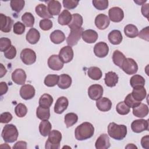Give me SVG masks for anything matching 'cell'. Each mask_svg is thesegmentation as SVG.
<instances>
[{"mask_svg": "<svg viewBox=\"0 0 149 149\" xmlns=\"http://www.w3.org/2000/svg\"><path fill=\"white\" fill-rule=\"evenodd\" d=\"M94 133L93 125L87 122H85L79 125L75 129L74 136L76 140L79 141L85 140L91 138Z\"/></svg>", "mask_w": 149, "mask_h": 149, "instance_id": "cell-1", "label": "cell"}, {"mask_svg": "<svg viewBox=\"0 0 149 149\" xmlns=\"http://www.w3.org/2000/svg\"><path fill=\"white\" fill-rule=\"evenodd\" d=\"M108 134L115 140H122L127 134V127L124 125L111 122L108 126Z\"/></svg>", "mask_w": 149, "mask_h": 149, "instance_id": "cell-2", "label": "cell"}, {"mask_svg": "<svg viewBox=\"0 0 149 149\" xmlns=\"http://www.w3.org/2000/svg\"><path fill=\"white\" fill-rule=\"evenodd\" d=\"M19 132L16 126L13 124L6 125L2 131L1 136L6 143H13L17 140Z\"/></svg>", "mask_w": 149, "mask_h": 149, "instance_id": "cell-3", "label": "cell"}, {"mask_svg": "<svg viewBox=\"0 0 149 149\" xmlns=\"http://www.w3.org/2000/svg\"><path fill=\"white\" fill-rule=\"evenodd\" d=\"M62 140V134L57 130L50 132L48 137L45 142L46 149H58L60 147V143Z\"/></svg>", "mask_w": 149, "mask_h": 149, "instance_id": "cell-4", "label": "cell"}, {"mask_svg": "<svg viewBox=\"0 0 149 149\" xmlns=\"http://www.w3.org/2000/svg\"><path fill=\"white\" fill-rule=\"evenodd\" d=\"M120 68L126 74L131 75L136 73L138 70V65L133 59L127 58L125 59Z\"/></svg>", "mask_w": 149, "mask_h": 149, "instance_id": "cell-5", "label": "cell"}, {"mask_svg": "<svg viewBox=\"0 0 149 149\" xmlns=\"http://www.w3.org/2000/svg\"><path fill=\"white\" fill-rule=\"evenodd\" d=\"M36 52L30 48H24L20 53V58L22 62L27 65H32L36 61Z\"/></svg>", "mask_w": 149, "mask_h": 149, "instance_id": "cell-6", "label": "cell"}, {"mask_svg": "<svg viewBox=\"0 0 149 149\" xmlns=\"http://www.w3.org/2000/svg\"><path fill=\"white\" fill-rule=\"evenodd\" d=\"M83 31V29L82 27L71 30L70 33L66 39V42L68 45L70 47L76 45L77 44L78 41L80 40Z\"/></svg>", "mask_w": 149, "mask_h": 149, "instance_id": "cell-7", "label": "cell"}, {"mask_svg": "<svg viewBox=\"0 0 149 149\" xmlns=\"http://www.w3.org/2000/svg\"><path fill=\"white\" fill-rule=\"evenodd\" d=\"M103 87L102 86L95 84L90 86L88 88V95L90 99L97 101L101 98L103 95Z\"/></svg>", "mask_w": 149, "mask_h": 149, "instance_id": "cell-8", "label": "cell"}, {"mask_svg": "<svg viewBox=\"0 0 149 149\" xmlns=\"http://www.w3.org/2000/svg\"><path fill=\"white\" fill-rule=\"evenodd\" d=\"M131 129L133 132L139 133L145 130H148V120L141 119H136L131 123Z\"/></svg>", "mask_w": 149, "mask_h": 149, "instance_id": "cell-9", "label": "cell"}, {"mask_svg": "<svg viewBox=\"0 0 149 149\" xmlns=\"http://www.w3.org/2000/svg\"><path fill=\"white\" fill-rule=\"evenodd\" d=\"M108 16L109 20L113 22L118 23L123 20L124 17V12L120 8L115 6L109 9Z\"/></svg>", "mask_w": 149, "mask_h": 149, "instance_id": "cell-10", "label": "cell"}, {"mask_svg": "<svg viewBox=\"0 0 149 149\" xmlns=\"http://www.w3.org/2000/svg\"><path fill=\"white\" fill-rule=\"evenodd\" d=\"M59 57L61 60L65 63L70 62L73 58V51L72 47L69 45L62 48L59 53Z\"/></svg>", "mask_w": 149, "mask_h": 149, "instance_id": "cell-11", "label": "cell"}, {"mask_svg": "<svg viewBox=\"0 0 149 149\" xmlns=\"http://www.w3.org/2000/svg\"><path fill=\"white\" fill-rule=\"evenodd\" d=\"M36 93L34 87L30 84H24L20 89V95L21 97L25 100H28L33 98Z\"/></svg>", "mask_w": 149, "mask_h": 149, "instance_id": "cell-12", "label": "cell"}, {"mask_svg": "<svg viewBox=\"0 0 149 149\" xmlns=\"http://www.w3.org/2000/svg\"><path fill=\"white\" fill-rule=\"evenodd\" d=\"M109 47L105 42H99L94 47V53L98 58H104L108 54Z\"/></svg>", "mask_w": 149, "mask_h": 149, "instance_id": "cell-13", "label": "cell"}, {"mask_svg": "<svg viewBox=\"0 0 149 149\" xmlns=\"http://www.w3.org/2000/svg\"><path fill=\"white\" fill-rule=\"evenodd\" d=\"M26 74L22 69H16L12 73V79L18 85H24L26 80Z\"/></svg>", "mask_w": 149, "mask_h": 149, "instance_id": "cell-14", "label": "cell"}, {"mask_svg": "<svg viewBox=\"0 0 149 149\" xmlns=\"http://www.w3.org/2000/svg\"><path fill=\"white\" fill-rule=\"evenodd\" d=\"M13 25L12 19L5 15L0 14V30L4 33H9L11 31Z\"/></svg>", "mask_w": 149, "mask_h": 149, "instance_id": "cell-15", "label": "cell"}, {"mask_svg": "<svg viewBox=\"0 0 149 149\" xmlns=\"http://www.w3.org/2000/svg\"><path fill=\"white\" fill-rule=\"evenodd\" d=\"M63 62L58 55H52L48 59V67L53 70H59L63 67Z\"/></svg>", "mask_w": 149, "mask_h": 149, "instance_id": "cell-16", "label": "cell"}, {"mask_svg": "<svg viewBox=\"0 0 149 149\" xmlns=\"http://www.w3.org/2000/svg\"><path fill=\"white\" fill-rule=\"evenodd\" d=\"M69 105V101L66 97L62 96L59 97L55 104L54 112L56 113H62L68 108Z\"/></svg>", "mask_w": 149, "mask_h": 149, "instance_id": "cell-17", "label": "cell"}, {"mask_svg": "<svg viewBox=\"0 0 149 149\" xmlns=\"http://www.w3.org/2000/svg\"><path fill=\"white\" fill-rule=\"evenodd\" d=\"M109 23L110 21L109 17L103 13L98 15L95 18V24L100 30H104L107 29L109 26Z\"/></svg>", "mask_w": 149, "mask_h": 149, "instance_id": "cell-18", "label": "cell"}, {"mask_svg": "<svg viewBox=\"0 0 149 149\" xmlns=\"http://www.w3.org/2000/svg\"><path fill=\"white\" fill-rule=\"evenodd\" d=\"M111 146L109 139L107 134H101L97 139L95 147L97 149H107Z\"/></svg>", "mask_w": 149, "mask_h": 149, "instance_id": "cell-19", "label": "cell"}, {"mask_svg": "<svg viewBox=\"0 0 149 149\" xmlns=\"http://www.w3.org/2000/svg\"><path fill=\"white\" fill-rule=\"evenodd\" d=\"M98 33L96 31L91 29L84 30L82 33L81 37L83 41L88 44L95 42L98 39Z\"/></svg>", "mask_w": 149, "mask_h": 149, "instance_id": "cell-20", "label": "cell"}, {"mask_svg": "<svg viewBox=\"0 0 149 149\" xmlns=\"http://www.w3.org/2000/svg\"><path fill=\"white\" fill-rule=\"evenodd\" d=\"M97 108L102 112H107L111 109L112 102L107 97H101L96 101Z\"/></svg>", "mask_w": 149, "mask_h": 149, "instance_id": "cell-21", "label": "cell"}, {"mask_svg": "<svg viewBox=\"0 0 149 149\" xmlns=\"http://www.w3.org/2000/svg\"><path fill=\"white\" fill-rule=\"evenodd\" d=\"M48 10L51 16H56L60 14L62 6L58 1L51 0L47 2Z\"/></svg>", "mask_w": 149, "mask_h": 149, "instance_id": "cell-22", "label": "cell"}, {"mask_svg": "<svg viewBox=\"0 0 149 149\" xmlns=\"http://www.w3.org/2000/svg\"><path fill=\"white\" fill-rule=\"evenodd\" d=\"M118 74L112 71L108 72L105 73L104 81L105 84L109 87H112L116 86L118 82Z\"/></svg>", "mask_w": 149, "mask_h": 149, "instance_id": "cell-23", "label": "cell"}, {"mask_svg": "<svg viewBox=\"0 0 149 149\" xmlns=\"http://www.w3.org/2000/svg\"><path fill=\"white\" fill-rule=\"evenodd\" d=\"M148 113V106L143 103H140L138 106L133 108V114L138 118H144Z\"/></svg>", "mask_w": 149, "mask_h": 149, "instance_id": "cell-24", "label": "cell"}, {"mask_svg": "<svg viewBox=\"0 0 149 149\" xmlns=\"http://www.w3.org/2000/svg\"><path fill=\"white\" fill-rule=\"evenodd\" d=\"M40 38V32L34 28H31L26 34V40L31 44H36Z\"/></svg>", "mask_w": 149, "mask_h": 149, "instance_id": "cell-25", "label": "cell"}, {"mask_svg": "<svg viewBox=\"0 0 149 149\" xmlns=\"http://www.w3.org/2000/svg\"><path fill=\"white\" fill-rule=\"evenodd\" d=\"M108 38L109 41L113 45H119L121 43L123 40V37L121 32L118 30L111 31L108 36Z\"/></svg>", "mask_w": 149, "mask_h": 149, "instance_id": "cell-26", "label": "cell"}, {"mask_svg": "<svg viewBox=\"0 0 149 149\" xmlns=\"http://www.w3.org/2000/svg\"><path fill=\"white\" fill-rule=\"evenodd\" d=\"M72 78L67 74H62L59 76L58 86L61 89H67L71 86Z\"/></svg>", "mask_w": 149, "mask_h": 149, "instance_id": "cell-27", "label": "cell"}, {"mask_svg": "<svg viewBox=\"0 0 149 149\" xmlns=\"http://www.w3.org/2000/svg\"><path fill=\"white\" fill-rule=\"evenodd\" d=\"M131 94L136 101H141L146 98L147 91L144 87H137L133 88Z\"/></svg>", "mask_w": 149, "mask_h": 149, "instance_id": "cell-28", "label": "cell"}, {"mask_svg": "<svg viewBox=\"0 0 149 149\" xmlns=\"http://www.w3.org/2000/svg\"><path fill=\"white\" fill-rule=\"evenodd\" d=\"M49 38L51 42L56 44H59L65 40V35L61 30H56L51 33Z\"/></svg>", "mask_w": 149, "mask_h": 149, "instance_id": "cell-29", "label": "cell"}, {"mask_svg": "<svg viewBox=\"0 0 149 149\" xmlns=\"http://www.w3.org/2000/svg\"><path fill=\"white\" fill-rule=\"evenodd\" d=\"M35 11L38 16L43 19L52 18V16L50 15L48 12V8L43 3L38 4L35 8Z\"/></svg>", "mask_w": 149, "mask_h": 149, "instance_id": "cell-30", "label": "cell"}, {"mask_svg": "<svg viewBox=\"0 0 149 149\" xmlns=\"http://www.w3.org/2000/svg\"><path fill=\"white\" fill-rule=\"evenodd\" d=\"M83 17L79 13H74L72 15V19L70 23L68 24L70 30L79 29L81 27L83 24Z\"/></svg>", "mask_w": 149, "mask_h": 149, "instance_id": "cell-31", "label": "cell"}, {"mask_svg": "<svg viewBox=\"0 0 149 149\" xmlns=\"http://www.w3.org/2000/svg\"><path fill=\"white\" fill-rule=\"evenodd\" d=\"M72 19V15L66 9L63 10L58 16V21L59 24L65 26L68 25L71 22Z\"/></svg>", "mask_w": 149, "mask_h": 149, "instance_id": "cell-32", "label": "cell"}, {"mask_svg": "<svg viewBox=\"0 0 149 149\" xmlns=\"http://www.w3.org/2000/svg\"><path fill=\"white\" fill-rule=\"evenodd\" d=\"M52 129L51 123L48 120H42L39 125V131L40 134L46 137L48 136Z\"/></svg>", "mask_w": 149, "mask_h": 149, "instance_id": "cell-33", "label": "cell"}, {"mask_svg": "<svg viewBox=\"0 0 149 149\" xmlns=\"http://www.w3.org/2000/svg\"><path fill=\"white\" fill-rule=\"evenodd\" d=\"M52 97L48 94H42L39 99V106L46 108H49L53 102Z\"/></svg>", "mask_w": 149, "mask_h": 149, "instance_id": "cell-34", "label": "cell"}, {"mask_svg": "<svg viewBox=\"0 0 149 149\" xmlns=\"http://www.w3.org/2000/svg\"><path fill=\"white\" fill-rule=\"evenodd\" d=\"M87 74L90 79L94 80H98L101 78L102 73L101 70L99 68L92 66L88 69Z\"/></svg>", "mask_w": 149, "mask_h": 149, "instance_id": "cell-35", "label": "cell"}, {"mask_svg": "<svg viewBox=\"0 0 149 149\" xmlns=\"http://www.w3.org/2000/svg\"><path fill=\"white\" fill-rule=\"evenodd\" d=\"M144 78L140 74L133 75L130 80V84L133 88L137 87H144L145 85Z\"/></svg>", "mask_w": 149, "mask_h": 149, "instance_id": "cell-36", "label": "cell"}, {"mask_svg": "<svg viewBox=\"0 0 149 149\" xmlns=\"http://www.w3.org/2000/svg\"><path fill=\"white\" fill-rule=\"evenodd\" d=\"M36 116L41 120H48L50 118L49 108H46L38 106L36 110Z\"/></svg>", "mask_w": 149, "mask_h": 149, "instance_id": "cell-37", "label": "cell"}, {"mask_svg": "<svg viewBox=\"0 0 149 149\" xmlns=\"http://www.w3.org/2000/svg\"><path fill=\"white\" fill-rule=\"evenodd\" d=\"M124 33L129 38H135L137 36L139 33V30L137 27L132 24H129L126 25L124 28Z\"/></svg>", "mask_w": 149, "mask_h": 149, "instance_id": "cell-38", "label": "cell"}, {"mask_svg": "<svg viewBox=\"0 0 149 149\" xmlns=\"http://www.w3.org/2000/svg\"><path fill=\"white\" fill-rule=\"evenodd\" d=\"M125 59L126 57L122 52L119 50L114 51L112 54V61L115 65L119 68H121L122 63Z\"/></svg>", "mask_w": 149, "mask_h": 149, "instance_id": "cell-39", "label": "cell"}, {"mask_svg": "<svg viewBox=\"0 0 149 149\" xmlns=\"http://www.w3.org/2000/svg\"><path fill=\"white\" fill-rule=\"evenodd\" d=\"M77 120H78L77 115L76 113L73 112H70L66 114L64 118L65 123L66 126V127L68 128L76 124Z\"/></svg>", "mask_w": 149, "mask_h": 149, "instance_id": "cell-40", "label": "cell"}, {"mask_svg": "<svg viewBox=\"0 0 149 149\" xmlns=\"http://www.w3.org/2000/svg\"><path fill=\"white\" fill-rule=\"evenodd\" d=\"M23 24L29 27H33L34 24V17L30 12H25L22 16Z\"/></svg>", "mask_w": 149, "mask_h": 149, "instance_id": "cell-41", "label": "cell"}, {"mask_svg": "<svg viewBox=\"0 0 149 149\" xmlns=\"http://www.w3.org/2000/svg\"><path fill=\"white\" fill-rule=\"evenodd\" d=\"M59 76L57 74H48L44 79V83L47 87H54L58 84Z\"/></svg>", "mask_w": 149, "mask_h": 149, "instance_id": "cell-42", "label": "cell"}, {"mask_svg": "<svg viewBox=\"0 0 149 149\" xmlns=\"http://www.w3.org/2000/svg\"><path fill=\"white\" fill-rule=\"evenodd\" d=\"M25 2L24 0H12L10 2V5L12 9L17 12H20L24 6Z\"/></svg>", "mask_w": 149, "mask_h": 149, "instance_id": "cell-43", "label": "cell"}, {"mask_svg": "<svg viewBox=\"0 0 149 149\" xmlns=\"http://www.w3.org/2000/svg\"><path fill=\"white\" fill-rule=\"evenodd\" d=\"M116 110L119 114L125 115L129 113L130 108L124 102V101H121L116 105Z\"/></svg>", "mask_w": 149, "mask_h": 149, "instance_id": "cell-44", "label": "cell"}, {"mask_svg": "<svg viewBox=\"0 0 149 149\" xmlns=\"http://www.w3.org/2000/svg\"><path fill=\"white\" fill-rule=\"evenodd\" d=\"M15 112L19 118H23L27 114V108L24 104L19 103L15 107Z\"/></svg>", "mask_w": 149, "mask_h": 149, "instance_id": "cell-45", "label": "cell"}, {"mask_svg": "<svg viewBox=\"0 0 149 149\" xmlns=\"http://www.w3.org/2000/svg\"><path fill=\"white\" fill-rule=\"evenodd\" d=\"M124 102L129 107V108H134L137 106H138L140 103L141 101H136L132 95V94L130 93L125 97Z\"/></svg>", "mask_w": 149, "mask_h": 149, "instance_id": "cell-46", "label": "cell"}, {"mask_svg": "<svg viewBox=\"0 0 149 149\" xmlns=\"http://www.w3.org/2000/svg\"><path fill=\"white\" fill-rule=\"evenodd\" d=\"M92 3L93 6L100 10H105L108 7V1L107 0H94Z\"/></svg>", "mask_w": 149, "mask_h": 149, "instance_id": "cell-47", "label": "cell"}, {"mask_svg": "<svg viewBox=\"0 0 149 149\" xmlns=\"http://www.w3.org/2000/svg\"><path fill=\"white\" fill-rule=\"evenodd\" d=\"M11 41L8 38L1 37L0 38V51L5 52L11 46Z\"/></svg>", "mask_w": 149, "mask_h": 149, "instance_id": "cell-48", "label": "cell"}, {"mask_svg": "<svg viewBox=\"0 0 149 149\" xmlns=\"http://www.w3.org/2000/svg\"><path fill=\"white\" fill-rule=\"evenodd\" d=\"M53 26L52 22L48 19H44L40 20L39 26L40 29L44 31H48L50 30Z\"/></svg>", "mask_w": 149, "mask_h": 149, "instance_id": "cell-49", "label": "cell"}, {"mask_svg": "<svg viewBox=\"0 0 149 149\" xmlns=\"http://www.w3.org/2000/svg\"><path fill=\"white\" fill-rule=\"evenodd\" d=\"M25 29V25L20 22H16L13 26V33L17 35H21L24 33Z\"/></svg>", "mask_w": 149, "mask_h": 149, "instance_id": "cell-50", "label": "cell"}, {"mask_svg": "<svg viewBox=\"0 0 149 149\" xmlns=\"http://www.w3.org/2000/svg\"><path fill=\"white\" fill-rule=\"evenodd\" d=\"M62 3L65 8L67 9H73L78 5L79 1L74 0H63Z\"/></svg>", "mask_w": 149, "mask_h": 149, "instance_id": "cell-51", "label": "cell"}, {"mask_svg": "<svg viewBox=\"0 0 149 149\" xmlns=\"http://www.w3.org/2000/svg\"><path fill=\"white\" fill-rule=\"evenodd\" d=\"M16 55V49L13 45H11L10 47L4 52V56L8 59H13Z\"/></svg>", "mask_w": 149, "mask_h": 149, "instance_id": "cell-52", "label": "cell"}, {"mask_svg": "<svg viewBox=\"0 0 149 149\" xmlns=\"http://www.w3.org/2000/svg\"><path fill=\"white\" fill-rule=\"evenodd\" d=\"M12 115L10 112H5L2 113L0 116V122L2 123H6L11 121L12 119Z\"/></svg>", "mask_w": 149, "mask_h": 149, "instance_id": "cell-53", "label": "cell"}, {"mask_svg": "<svg viewBox=\"0 0 149 149\" xmlns=\"http://www.w3.org/2000/svg\"><path fill=\"white\" fill-rule=\"evenodd\" d=\"M148 26L144 28L143 29H142L139 33H138V36L139 38H142L143 40H145L147 41H148L149 39V31H148Z\"/></svg>", "mask_w": 149, "mask_h": 149, "instance_id": "cell-54", "label": "cell"}, {"mask_svg": "<svg viewBox=\"0 0 149 149\" xmlns=\"http://www.w3.org/2000/svg\"><path fill=\"white\" fill-rule=\"evenodd\" d=\"M141 145L143 148L149 149V136H143L141 139Z\"/></svg>", "mask_w": 149, "mask_h": 149, "instance_id": "cell-55", "label": "cell"}, {"mask_svg": "<svg viewBox=\"0 0 149 149\" xmlns=\"http://www.w3.org/2000/svg\"><path fill=\"white\" fill-rule=\"evenodd\" d=\"M8 90V87L6 83L4 81H1L0 83V94L1 95H2L6 93Z\"/></svg>", "mask_w": 149, "mask_h": 149, "instance_id": "cell-56", "label": "cell"}, {"mask_svg": "<svg viewBox=\"0 0 149 149\" xmlns=\"http://www.w3.org/2000/svg\"><path fill=\"white\" fill-rule=\"evenodd\" d=\"M148 5H149L148 3L143 4L142 5V7L141 9L142 15L147 19L148 18V8H149Z\"/></svg>", "mask_w": 149, "mask_h": 149, "instance_id": "cell-57", "label": "cell"}, {"mask_svg": "<svg viewBox=\"0 0 149 149\" xmlns=\"http://www.w3.org/2000/svg\"><path fill=\"white\" fill-rule=\"evenodd\" d=\"M13 148H27V143L24 141H19L15 144Z\"/></svg>", "mask_w": 149, "mask_h": 149, "instance_id": "cell-58", "label": "cell"}, {"mask_svg": "<svg viewBox=\"0 0 149 149\" xmlns=\"http://www.w3.org/2000/svg\"><path fill=\"white\" fill-rule=\"evenodd\" d=\"M7 72V70L6 69V68L3 66L2 63L0 64V77H2L3 76H4L6 73Z\"/></svg>", "mask_w": 149, "mask_h": 149, "instance_id": "cell-59", "label": "cell"}, {"mask_svg": "<svg viewBox=\"0 0 149 149\" xmlns=\"http://www.w3.org/2000/svg\"><path fill=\"white\" fill-rule=\"evenodd\" d=\"M125 148H137V147L136 146H134L133 144H128V145L127 146H126Z\"/></svg>", "mask_w": 149, "mask_h": 149, "instance_id": "cell-60", "label": "cell"}, {"mask_svg": "<svg viewBox=\"0 0 149 149\" xmlns=\"http://www.w3.org/2000/svg\"><path fill=\"white\" fill-rule=\"evenodd\" d=\"M146 2H147L146 0H145V1H134V2H136L138 5H143V4H144V3Z\"/></svg>", "mask_w": 149, "mask_h": 149, "instance_id": "cell-61", "label": "cell"}]
</instances>
